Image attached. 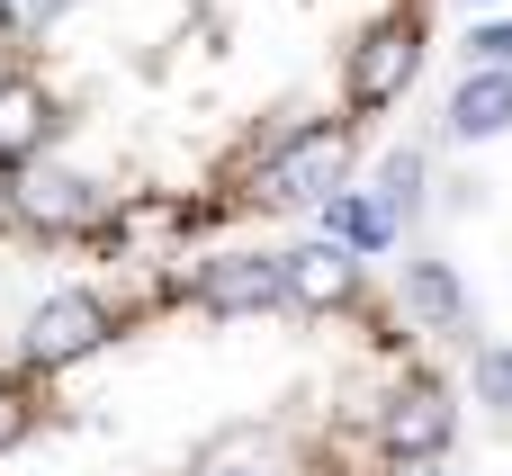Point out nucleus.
<instances>
[{"mask_svg": "<svg viewBox=\"0 0 512 476\" xmlns=\"http://www.w3.org/2000/svg\"><path fill=\"white\" fill-rule=\"evenodd\" d=\"M45 117H54V108H45V90H36L27 72H9V63H0V180L36 162V144H45Z\"/></svg>", "mask_w": 512, "mask_h": 476, "instance_id": "obj_7", "label": "nucleus"}, {"mask_svg": "<svg viewBox=\"0 0 512 476\" xmlns=\"http://www.w3.org/2000/svg\"><path fill=\"white\" fill-rule=\"evenodd\" d=\"M504 126H512V72H468L459 99H450V135L459 144H486Z\"/></svg>", "mask_w": 512, "mask_h": 476, "instance_id": "obj_8", "label": "nucleus"}, {"mask_svg": "<svg viewBox=\"0 0 512 476\" xmlns=\"http://www.w3.org/2000/svg\"><path fill=\"white\" fill-rule=\"evenodd\" d=\"M324 216H333V243H342V252H387V243L405 234V216H396L378 189H342Z\"/></svg>", "mask_w": 512, "mask_h": 476, "instance_id": "obj_9", "label": "nucleus"}, {"mask_svg": "<svg viewBox=\"0 0 512 476\" xmlns=\"http://www.w3.org/2000/svg\"><path fill=\"white\" fill-rule=\"evenodd\" d=\"M351 171V126H306L297 144H279L252 180H243V216H279V207H333Z\"/></svg>", "mask_w": 512, "mask_h": 476, "instance_id": "obj_1", "label": "nucleus"}, {"mask_svg": "<svg viewBox=\"0 0 512 476\" xmlns=\"http://www.w3.org/2000/svg\"><path fill=\"white\" fill-rule=\"evenodd\" d=\"M414 72H423V9H396V18H387V27H369V45L351 54V72H342V117L396 108Z\"/></svg>", "mask_w": 512, "mask_h": 476, "instance_id": "obj_2", "label": "nucleus"}, {"mask_svg": "<svg viewBox=\"0 0 512 476\" xmlns=\"http://www.w3.org/2000/svg\"><path fill=\"white\" fill-rule=\"evenodd\" d=\"M477 378H486V396L512 414V351H486V360H477Z\"/></svg>", "mask_w": 512, "mask_h": 476, "instance_id": "obj_14", "label": "nucleus"}, {"mask_svg": "<svg viewBox=\"0 0 512 476\" xmlns=\"http://www.w3.org/2000/svg\"><path fill=\"white\" fill-rule=\"evenodd\" d=\"M189 288H198L216 315H279V306H297L288 252H225V261H198Z\"/></svg>", "mask_w": 512, "mask_h": 476, "instance_id": "obj_3", "label": "nucleus"}, {"mask_svg": "<svg viewBox=\"0 0 512 476\" xmlns=\"http://www.w3.org/2000/svg\"><path fill=\"white\" fill-rule=\"evenodd\" d=\"M45 18H54V0H0V45L27 36V27H45Z\"/></svg>", "mask_w": 512, "mask_h": 476, "instance_id": "obj_13", "label": "nucleus"}, {"mask_svg": "<svg viewBox=\"0 0 512 476\" xmlns=\"http://www.w3.org/2000/svg\"><path fill=\"white\" fill-rule=\"evenodd\" d=\"M108 324H117V306H99V297H81V288H72V297H54V306L27 324V360H36V369H54V360H81V351H90Z\"/></svg>", "mask_w": 512, "mask_h": 476, "instance_id": "obj_5", "label": "nucleus"}, {"mask_svg": "<svg viewBox=\"0 0 512 476\" xmlns=\"http://www.w3.org/2000/svg\"><path fill=\"white\" fill-rule=\"evenodd\" d=\"M414 306H423V315H432V324H459V279H450V270H432V261H423V270H414Z\"/></svg>", "mask_w": 512, "mask_h": 476, "instance_id": "obj_10", "label": "nucleus"}, {"mask_svg": "<svg viewBox=\"0 0 512 476\" xmlns=\"http://www.w3.org/2000/svg\"><path fill=\"white\" fill-rule=\"evenodd\" d=\"M468 9H486V0H468Z\"/></svg>", "mask_w": 512, "mask_h": 476, "instance_id": "obj_15", "label": "nucleus"}, {"mask_svg": "<svg viewBox=\"0 0 512 476\" xmlns=\"http://www.w3.org/2000/svg\"><path fill=\"white\" fill-rule=\"evenodd\" d=\"M288 279H297V306H360V252H342L333 234L324 243H297L288 252Z\"/></svg>", "mask_w": 512, "mask_h": 476, "instance_id": "obj_6", "label": "nucleus"}, {"mask_svg": "<svg viewBox=\"0 0 512 476\" xmlns=\"http://www.w3.org/2000/svg\"><path fill=\"white\" fill-rule=\"evenodd\" d=\"M414 180H423V162H414V153H396V162H387V171H378V198H387V207H396V216H414V198H423V189H414Z\"/></svg>", "mask_w": 512, "mask_h": 476, "instance_id": "obj_12", "label": "nucleus"}, {"mask_svg": "<svg viewBox=\"0 0 512 476\" xmlns=\"http://www.w3.org/2000/svg\"><path fill=\"white\" fill-rule=\"evenodd\" d=\"M450 441H459V405H450L441 378H423V387L387 414V459H396V476H405V468H423V459H441Z\"/></svg>", "mask_w": 512, "mask_h": 476, "instance_id": "obj_4", "label": "nucleus"}, {"mask_svg": "<svg viewBox=\"0 0 512 476\" xmlns=\"http://www.w3.org/2000/svg\"><path fill=\"white\" fill-rule=\"evenodd\" d=\"M468 54H477V72H512V18L468 27Z\"/></svg>", "mask_w": 512, "mask_h": 476, "instance_id": "obj_11", "label": "nucleus"}]
</instances>
